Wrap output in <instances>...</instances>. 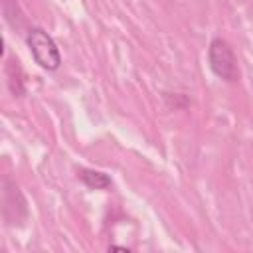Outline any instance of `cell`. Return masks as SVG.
Listing matches in <instances>:
<instances>
[{
	"label": "cell",
	"instance_id": "1",
	"mask_svg": "<svg viewBox=\"0 0 253 253\" xmlns=\"http://www.w3.org/2000/svg\"><path fill=\"white\" fill-rule=\"evenodd\" d=\"M210 65H211V71L225 81H237V77H239L237 59H235L229 43L221 38H215L210 43Z\"/></svg>",
	"mask_w": 253,
	"mask_h": 253
},
{
	"label": "cell",
	"instance_id": "2",
	"mask_svg": "<svg viewBox=\"0 0 253 253\" xmlns=\"http://www.w3.org/2000/svg\"><path fill=\"white\" fill-rule=\"evenodd\" d=\"M28 45L36 57V61L43 67V69H57L59 63H61V55H59V49L55 45V42L40 28H34L30 30L28 34Z\"/></svg>",
	"mask_w": 253,
	"mask_h": 253
},
{
	"label": "cell",
	"instance_id": "3",
	"mask_svg": "<svg viewBox=\"0 0 253 253\" xmlns=\"http://www.w3.org/2000/svg\"><path fill=\"white\" fill-rule=\"evenodd\" d=\"M79 176L89 188H95V190H103V188L111 186V178L103 172H97V170H81Z\"/></svg>",
	"mask_w": 253,
	"mask_h": 253
},
{
	"label": "cell",
	"instance_id": "4",
	"mask_svg": "<svg viewBox=\"0 0 253 253\" xmlns=\"http://www.w3.org/2000/svg\"><path fill=\"white\" fill-rule=\"evenodd\" d=\"M109 249H111V251H123V253H128V249H125V247H115V245H113V247H109Z\"/></svg>",
	"mask_w": 253,
	"mask_h": 253
}]
</instances>
